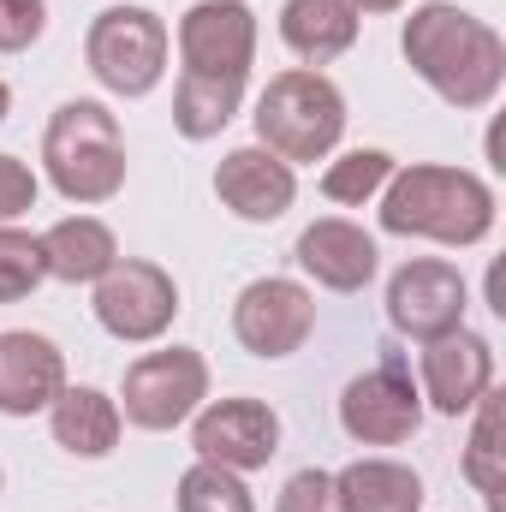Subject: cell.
Instances as JSON below:
<instances>
[{
  "label": "cell",
  "mask_w": 506,
  "mask_h": 512,
  "mask_svg": "<svg viewBox=\"0 0 506 512\" xmlns=\"http://www.w3.org/2000/svg\"><path fill=\"white\" fill-rule=\"evenodd\" d=\"M179 512H256V507H251V489L239 483V471L197 459L179 477Z\"/></svg>",
  "instance_id": "7402d4cb"
},
{
  "label": "cell",
  "mask_w": 506,
  "mask_h": 512,
  "mask_svg": "<svg viewBox=\"0 0 506 512\" xmlns=\"http://www.w3.org/2000/svg\"><path fill=\"white\" fill-rule=\"evenodd\" d=\"M280 36L298 60L322 66L358 42V6L352 0H286L280 6Z\"/></svg>",
  "instance_id": "e0dca14e"
},
{
  "label": "cell",
  "mask_w": 506,
  "mask_h": 512,
  "mask_svg": "<svg viewBox=\"0 0 506 512\" xmlns=\"http://www.w3.org/2000/svg\"><path fill=\"white\" fill-rule=\"evenodd\" d=\"M6 108H12V90H6V84H0V120H6Z\"/></svg>",
  "instance_id": "f546056e"
},
{
  "label": "cell",
  "mask_w": 506,
  "mask_h": 512,
  "mask_svg": "<svg viewBox=\"0 0 506 512\" xmlns=\"http://www.w3.org/2000/svg\"><path fill=\"white\" fill-rule=\"evenodd\" d=\"M387 316L411 340H435V334L465 328V280H459V268L435 262V256L405 262L393 274V286H387Z\"/></svg>",
  "instance_id": "9c48e42d"
},
{
  "label": "cell",
  "mask_w": 506,
  "mask_h": 512,
  "mask_svg": "<svg viewBox=\"0 0 506 512\" xmlns=\"http://www.w3.org/2000/svg\"><path fill=\"white\" fill-rule=\"evenodd\" d=\"M477 405H483V411H477V429H471L465 477L495 501V495H501V399H495V393H483Z\"/></svg>",
  "instance_id": "d4e9b609"
},
{
  "label": "cell",
  "mask_w": 506,
  "mask_h": 512,
  "mask_svg": "<svg viewBox=\"0 0 506 512\" xmlns=\"http://www.w3.org/2000/svg\"><path fill=\"white\" fill-rule=\"evenodd\" d=\"M173 316H179V286L155 262H114L96 280V322L114 340H131V346L161 340Z\"/></svg>",
  "instance_id": "8992f818"
},
{
  "label": "cell",
  "mask_w": 506,
  "mask_h": 512,
  "mask_svg": "<svg viewBox=\"0 0 506 512\" xmlns=\"http://www.w3.org/2000/svg\"><path fill=\"white\" fill-rule=\"evenodd\" d=\"M352 6H358V12H399L405 0H352Z\"/></svg>",
  "instance_id": "f1b7e54d"
},
{
  "label": "cell",
  "mask_w": 506,
  "mask_h": 512,
  "mask_svg": "<svg viewBox=\"0 0 506 512\" xmlns=\"http://www.w3.org/2000/svg\"><path fill=\"white\" fill-rule=\"evenodd\" d=\"M197 459L227 465V471H262L280 453V417L262 399H215L197 429H191Z\"/></svg>",
  "instance_id": "8fae6325"
},
{
  "label": "cell",
  "mask_w": 506,
  "mask_h": 512,
  "mask_svg": "<svg viewBox=\"0 0 506 512\" xmlns=\"http://www.w3.org/2000/svg\"><path fill=\"white\" fill-rule=\"evenodd\" d=\"M381 227L405 233V239L477 245L495 227V191L465 167H405L387 179Z\"/></svg>",
  "instance_id": "7a4b0ae2"
},
{
  "label": "cell",
  "mask_w": 506,
  "mask_h": 512,
  "mask_svg": "<svg viewBox=\"0 0 506 512\" xmlns=\"http://www.w3.org/2000/svg\"><path fill=\"white\" fill-rule=\"evenodd\" d=\"M298 262L328 292H358L376 274V239L352 221H316V227L298 233Z\"/></svg>",
  "instance_id": "2e32d148"
},
{
  "label": "cell",
  "mask_w": 506,
  "mask_h": 512,
  "mask_svg": "<svg viewBox=\"0 0 506 512\" xmlns=\"http://www.w3.org/2000/svg\"><path fill=\"white\" fill-rule=\"evenodd\" d=\"M316 328V298L298 286V280H251L233 304V334L239 346L256 352V358H292Z\"/></svg>",
  "instance_id": "ba28073f"
},
{
  "label": "cell",
  "mask_w": 506,
  "mask_h": 512,
  "mask_svg": "<svg viewBox=\"0 0 506 512\" xmlns=\"http://www.w3.org/2000/svg\"><path fill=\"white\" fill-rule=\"evenodd\" d=\"M42 280H48L42 239H30V233H18V227H0V304L30 298Z\"/></svg>",
  "instance_id": "cb8c5ba5"
},
{
  "label": "cell",
  "mask_w": 506,
  "mask_h": 512,
  "mask_svg": "<svg viewBox=\"0 0 506 512\" xmlns=\"http://www.w3.org/2000/svg\"><path fill=\"white\" fill-rule=\"evenodd\" d=\"M42 262H48L54 280H72L78 286V280H102L120 262V245H114V233L102 221L72 215V221H60V227L42 233Z\"/></svg>",
  "instance_id": "d6986e66"
},
{
  "label": "cell",
  "mask_w": 506,
  "mask_h": 512,
  "mask_svg": "<svg viewBox=\"0 0 506 512\" xmlns=\"http://www.w3.org/2000/svg\"><path fill=\"white\" fill-rule=\"evenodd\" d=\"M48 24V6L42 0H0V54H18L42 36Z\"/></svg>",
  "instance_id": "4316f807"
},
{
  "label": "cell",
  "mask_w": 506,
  "mask_h": 512,
  "mask_svg": "<svg viewBox=\"0 0 506 512\" xmlns=\"http://www.w3.org/2000/svg\"><path fill=\"white\" fill-rule=\"evenodd\" d=\"M405 60L417 66V78L453 102V108H483L495 102L506 78V42L471 12L429 0L405 18Z\"/></svg>",
  "instance_id": "6da1fadb"
},
{
  "label": "cell",
  "mask_w": 506,
  "mask_h": 512,
  "mask_svg": "<svg viewBox=\"0 0 506 512\" xmlns=\"http://www.w3.org/2000/svg\"><path fill=\"white\" fill-rule=\"evenodd\" d=\"M346 512H417L423 507V477L393 459H358L334 477Z\"/></svg>",
  "instance_id": "ffe728a7"
},
{
  "label": "cell",
  "mask_w": 506,
  "mask_h": 512,
  "mask_svg": "<svg viewBox=\"0 0 506 512\" xmlns=\"http://www.w3.org/2000/svg\"><path fill=\"white\" fill-rule=\"evenodd\" d=\"M209 399V364L191 346L149 352L126 370V423L137 429H173Z\"/></svg>",
  "instance_id": "52a82bcc"
},
{
  "label": "cell",
  "mask_w": 506,
  "mask_h": 512,
  "mask_svg": "<svg viewBox=\"0 0 506 512\" xmlns=\"http://www.w3.org/2000/svg\"><path fill=\"white\" fill-rule=\"evenodd\" d=\"M66 387V358L48 334H0V411L6 417H30L48 411Z\"/></svg>",
  "instance_id": "5bb4252c"
},
{
  "label": "cell",
  "mask_w": 506,
  "mask_h": 512,
  "mask_svg": "<svg viewBox=\"0 0 506 512\" xmlns=\"http://www.w3.org/2000/svg\"><path fill=\"white\" fill-rule=\"evenodd\" d=\"M215 191H221V203H227L239 221H280V215L292 209V197H298L292 167H286L280 155H268L262 143L233 149V155L215 167Z\"/></svg>",
  "instance_id": "9a60e30c"
},
{
  "label": "cell",
  "mask_w": 506,
  "mask_h": 512,
  "mask_svg": "<svg viewBox=\"0 0 506 512\" xmlns=\"http://www.w3.org/2000/svg\"><path fill=\"white\" fill-rule=\"evenodd\" d=\"M340 423H346V435L364 441V447L411 441L417 423H423L417 387L405 382L393 364H381V370H370V376H358V382L346 387V399H340Z\"/></svg>",
  "instance_id": "7c38bea8"
},
{
  "label": "cell",
  "mask_w": 506,
  "mask_h": 512,
  "mask_svg": "<svg viewBox=\"0 0 506 512\" xmlns=\"http://www.w3.org/2000/svg\"><path fill=\"white\" fill-rule=\"evenodd\" d=\"M90 72L114 90V96H149L167 72V24L149 6H108L90 24Z\"/></svg>",
  "instance_id": "5b68a950"
},
{
  "label": "cell",
  "mask_w": 506,
  "mask_h": 512,
  "mask_svg": "<svg viewBox=\"0 0 506 512\" xmlns=\"http://www.w3.org/2000/svg\"><path fill=\"white\" fill-rule=\"evenodd\" d=\"M179 54L185 72L209 78H245L256 60V18L245 0H203L179 18Z\"/></svg>",
  "instance_id": "30bf717a"
},
{
  "label": "cell",
  "mask_w": 506,
  "mask_h": 512,
  "mask_svg": "<svg viewBox=\"0 0 506 512\" xmlns=\"http://www.w3.org/2000/svg\"><path fill=\"white\" fill-rule=\"evenodd\" d=\"M30 203H36V173L18 155H0V221L24 215Z\"/></svg>",
  "instance_id": "83f0119b"
},
{
  "label": "cell",
  "mask_w": 506,
  "mask_h": 512,
  "mask_svg": "<svg viewBox=\"0 0 506 512\" xmlns=\"http://www.w3.org/2000/svg\"><path fill=\"white\" fill-rule=\"evenodd\" d=\"M387 179H393V155H381V149H352V155H340V161L322 173V191H328L334 203H364V197H376Z\"/></svg>",
  "instance_id": "603a6c76"
},
{
  "label": "cell",
  "mask_w": 506,
  "mask_h": 512,
  "mask_svg": "<svg viewBox=\"0 0 506 512\" xmlns=\"http://www.w3.org/2000/svg\"><path fill=\"white\" fill-rule=\"evenodd\" d=\"M48 179L66 203H108L126 185V137L102 102H66L42 137Z\"/></svg>",
  "instance_id": "3957f363"
},
{
  "label": "cell",
  "mask_w": 506,
  "mask_h": 512,
  "mask_svg": "<svg viewBox=\"0 0 506 512\" xmlns=\"http://www.w3.org/2000/svg\"><path fill=\"white\" fill-rule=\"evenodd\" d=\"M280 512H346V507H340V489H334L328 471H298L280 489Z\"/></svg>",
  "instance_id": "484cf974"
},
{
  "label": "cell",
  "mask_w": 506,
  "mask_h": 512,
  "mask_svg": "<svg viewBox=\"0 0 506 512\" xmlns=\"http://www.w3.org/2000/svg\"><path fill=\"white\" fill-rule=\"evenodd\" d=\"M423 387H429V405L441 417H459L471 411L489 387H495V352L483 334L471 328H453V334H435L423 346Z\"/></svg>",
  "instance_id": "4fadbf2b"
},
{
  "label": "cell",
  "mask_w": 506,
  "mask_h": 512,
  "mask_svg": "<svg viewBox=\"0 0 506 512\" xmlns=\"http://www.w3.org/2000/svg\"><path fill=\"white\" fill-rule=\"evenodd\" d=\"M54 441L78 459H108L120 441V405L96 387H60V399L48 405Z\"/></svg>",
  "instance_id": "ac0fdd59"
},
{
  "label": "cell",
  "mask_w": 506,
  "mask_h": 512,
  "mask_svg": "<svg viewBox=\"0 0 506 512\" xmlns=\"http://www.w3.org/2000/svg\"><path fill=\"white\" fill-rule=\"evenodd\" d=\"M239 102H245V78L185 72V78H179V96H173V126L203 143V137H215V131L239 114Z\"/></svg>",
  "instance_id": "44dd1931"
},
{
  "label": "cell",
  "mask_w": 506,
  "mask_h": 512,
  "mask_svg": "<svg viewBox=\"0 0 506 512\" xmlns=\"http://www.w3.org/2000/svg\"><path fill=\"white\" fill-rule=\"evenodd\" d=\"M346 131V96L322 72H280L262 102H256V137L268 155L292 161H322Z\"/></svg>",
  "instance_id": "277c9868"
}]
</instances>
